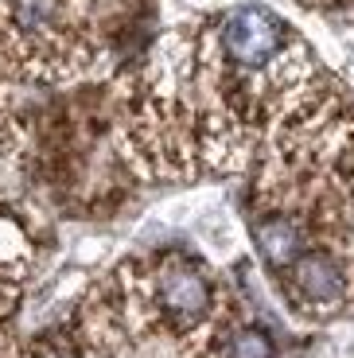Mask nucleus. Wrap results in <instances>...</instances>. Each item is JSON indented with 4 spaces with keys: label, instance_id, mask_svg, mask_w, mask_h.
<instances>
[{
    "label": "nucleus",
    "instance_id": "obj_1",
    "mask_svg": "<svg viewBox=\"0 0 354 358\" xmlns=\"http://www.w3.org/2000/svg\"><path fill=\"white\" fill-rule=\"evenodd\" d=\"M101 59V0H0V66L66 82Z\"/></svg>",
    "mask_w": 354,
    "mask_h": 358
},
{
    "label": "nucleus",
    "instance_id": "obj_2",
    "mask_svg": "<svg viewBox=\"0 0 354 358\" xmlns=\"http://www.w3.org/2000/svg\"><path fill=\"white\" fill-rule=\"evenodd\" d=\"M152 300H156V308L168 315L171 327H179V331L203 323L214 308L211 280L203 277V268H195L183 257H171L156 268V277H152Z\"/></svg>",
    "mask_w": 354,
    "mask_h": 358
},
{
    "label": "nucleus",
    "instance_id": "obj_3",
    "mask_svg": "<svg viewBox=\"0 0 354 358\" xmlns=\"http://www.w3.org/2000/svg\"><path fill=\"white\" fill-rule=\"evenodd\" d=\"M292 288L304 304L331 308V304H339L343 292H346V273L335 261V253L311 250V253H300V257L292 261Z\"/></svg>",
    "mask_w": 354,
    "mask_h": 358
},
{
    "label": "nucleus",
    "instance_id": "obj_4",
    "mask_svg": "<svg viewBox=\"0 0 354 358\" xmlns=\"http://www.w3.org/2000/svg\"><path fill=\"white\" fill-rule=\"evenodd\" d=\"M253 242L269 265H284L300 253V222L288 215H269L253 226Z\"/></svg>",
    "mask_w": 354,
    "mask_h": 358
},
{
    "label": "nucleus",
    "instance_id": "obj_5",
    "mask_svg": "<svg viewBox=\"0 0 354 358\" xmlns=\"http://www.w3.org/2000/svg\"><path fill=\"white\" fill-rule=\"evenodd\" d=\"M226 358H276V347L265 331L257 327H238L226 339Z\"/></svg>",
    "mask_w": 354,
    "mask_h": 358
},
{
    "label": "nucleus",
    "instance_id": "obj_6",
    "mask_svg": "<svg viewBox=\"0 0 354 358\" xmlns=\"http://www.w3.org/2000/svg\"><path fill=\"white\" fill-rule=\"evenodd\" d=\"M36 358H66V355H62V350H55V347H39Z\"/></svg>",
    "mask_w": 354,
    "mask_h": 358
}]
</instances>
